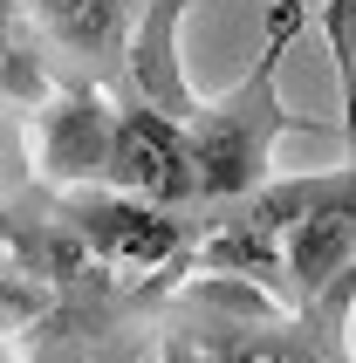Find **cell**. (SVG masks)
I'll use <instances>...</instances> for the list:
<instances>
[{
	"mask_svg": "<svg viewBox=\"0 0 356 363\" xmlns=\"http://www.w3.org/2000/svg\"><path fill=\"white\" fill-rule=\"evenodd\" d=\"M301 28H308L301 0H274V21H267V41H260L254 69L233 89L199 96V110L185 117L199 206H240L247 192H260L274 179V144L288 130H301V117L281 103V62L301 41Z\"/></svg>",
	"mask_w": 356,
	"mask_h": 363,
	"instance_id": "obj_1",
	"label": "cell"
},
{
	"mask_svg": "<svg viewBox=\"0 0 356 363\" xmlns=\"http://www.w3.org/2000/svg\"><path fill=\"white\" fill-rule=\"evenodd\" d=\"M103 185L110 192H130V199H151V206H172V213L192 206L199 179H192V151H185V123L151 110V103H138V96H123Z\"/></svg>",
	"mask_w": 356,
	"mask_h": 363,
	"instance_id": "obj_2",
	"label": "cell"
},
{
	"mask_svg": "<svg viewBox=\"0 0 356 363\" xmlns=\"http://www.w3.org/2000/svg\"><path fill=\"white\" fill-rule=\"evenodd\" d=\"M110 138H117V103H103L89 82L62 89L35 117V164L55 185H89L110 164Z\"/></svg>",
	"mask_w": 356,
	"mask_h": 363,
	"instance_id": "obj_3",
	"label": "cell"
},
{
	"mask_svg": "<svg viewBox=\"0 0 356 363\" xmlns=\"http://www.w3.org/2000/svg\"><path fill=\"white\" fill-rule=\"evenodd\" d=\"M192 14V0H138L130 14V41H123V76H130V96L165 110V117H192L199 89L185 82V55H178V28Z\"/></svg>",
	"mask_w": 356,
	"mask_h": 363,
	"instance_id": "obj_4",
	"label": "cell"
},
{
	"mask_svg": "<svg viewBox=\"0 0 356 363\" xmlns=\"http://www.w3.org/2000/svg\"><path fill=\"white\" fill-rule=\"evenodd\" d=\"M69 220L82 226V240L96 247V254L130 261V267H158V261H172V254H185V233H192L172 206L130 199V192H103V199L82 192V199L69 206Z\"/></svg>",
	"mask_w": 356,
	"mask_h": 363,
	"instance_id": "obj_5",
	"label": "cell"
},
{
	"mask_svg": "<svg viewBox=\"0 0 356 363\" xmlns=\"http://www.w3.org/2000/svg\"><path fill=\"white\" fill-rule=\"evenodd\" d=\"M322 41L336 55V82H343V144L356 158V0H329L322 7Z\"/></svg>",
	"mask_w": 356,
	"mask_h": 363,
	"instance_id": "obj_6",
	"label": "cell"
}]
</instances>
